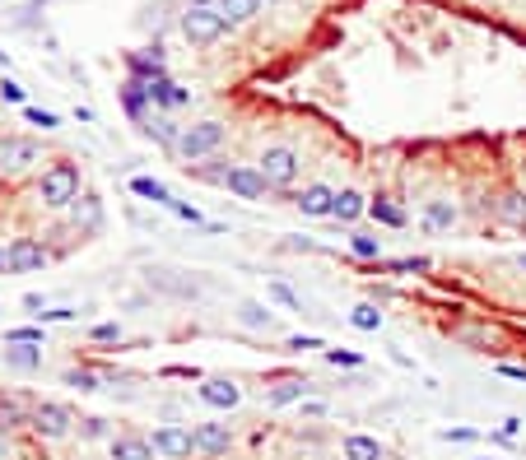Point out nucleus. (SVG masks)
Returning a JSON list of instances; mask_svg holds the SVG:
<instances>
[{"mask_svg": "<svg viewBox=\"0 0 526 460\" xmlns=\"http://www.w3.org/2000/svg\"><path fill=\"white\" fill-rule=\"evenodd\" d=\"M37 321H75V307H56V311H43V317H37Z\"/></svg>", "mask_w": 526, "mask_h": 460, "instance_id": "a18cd8bd", "label": "nucleus"}, {"mask_svg": "<svg viewBox=\"0 0 526 460\" xmlns=\"http://www.w3.org/2000/svg\"><path fill=\"white\" fill-rule=\"evenodd\" d=\"M140 84H145L150 108H158V112H173V108H187V102H191V93L177 89L168 75H154V79H140Z\"/></svg>", "mask_w": 526, "mask_h": 460, "instance_id": "4468645a", "label": "nucleus"}, {"mask_svg": "<svg viewBox=\"0 0 526 460\" xmlns=\"http://www.w3.org/2000/svg\"><path fill=\"white\" fill-rule=\"evenodd\" d=\"M345 246H350L354 261H373V265H382V238H373V233H350Z\"/></svg>", "mask_w": 526, "mask_h": 460, "instance_id": "c756f323", "label": "nucleus"}, {"mask_svg": "<svg viewBox=\"0 0 526 460\" xmlns=\"http://www.w3.org/2000/svg\"><path fill=\"white\" fill-rule=\"evenodd\" d=\"M173 214H177V219H187V223H206V214H200V209L182 205V200H177V209H173Z\"/></svg>", "mask_w": 526, "mask_h": 460, "instance_id": "c03bdc74", "label": "nucleus"}, {"mask_svg": "<svg viewBox=\"0 0 526 460\" xmlns=\"http://www.w3.org/2000/svg\"><path fill=\"white\" fill-rule=\"evenodd\" d=\"M121 108H126V117L140 121V125L150 121V98H145V84H140V79H126V84H121Z\"/></svg>", "mask_w": 526, "mask_h": 460, "instance_id": "412c9836", "label": "nucleus"}, {"mask_svg": "<svg viewBox=\"0 0 526 460\" xmlns=\"http://www.w3.org/2000/svg\"><path fill=\"white\" fill-rule=\"evenodd\" d=\"M219 14H224V24L229 28H242V24H252V19L261 14V0H214Z\"/></svg>", "mask_w": 526, "mask_h": 460, "instance_id": "5701e85b", "label": "nucleus"}, {"mask_svg": "<svg viewBox=\"0 0 526 460\" xmlns=\"http://www.w3.org/2000/svg\"><path fill=\"white\" fill-rule=\"evenodd\" d=\"M126 70H131V79H154V75H168V66H164V47L131 52V56H126Z\"/></svg>", "mask_w": 526, "mask_h": 460, "instance_id": "6ab92c4d", "label": "nucleus"}, {"mask_svg": "<svg viewBox=\"0 0 526 460\" xmlns=\"http://www.w3.org/2000/svg\"><path fill=\"white\" fill-rule=\"evenodd\" d=\"M0 363H5L10 372H43V344H10L5 353H0Z\"/></svg>", "mask_w": 526, "mask_h": 460, "instance_id": "a211bd4d", "label": "nucleus"}, {"mask_svg": "<svg viewBox=\"0 0 526 460\" xmlns=\"http://www.w3.org/2000/svg\"><path fill=\"white\" fill-rule=\"evenodd\" d=\"M266 298H271V303H279L285 311H303V298H298V293H294L285 279H271V284H266Z\"/></svg>", "mask_w": 526, "mask_h": 460, "instance_id": "72a5a7b5", "label": "nucleus"}, {"mask_svg": "<svg viewBox=\"0 0 526 460\" xmlns=\"http://www.w3.org/2000/svg\"><path fill=\"white\" fill-rule=\"evenodd\" d=\"M517 265H522V270H526V251H522V256H517Z\"/></svg>", "mask_w": 526, "mask_h": 460, "instance_id": "8fccbe9b", "label": "nucleus"}, {"mask_svg": "<svg viewBox=\"0 0 526 460\" xmlns=\"http://www.w3.org/2000/svg\"><path fill=\"white\" fill-rule=\"evenodd\" d=\"M28 414H33V405H24L19 395H0V432L24 428V424H28Z\"/></svg>", "mask_w": 526, "mask_h": 460, "instance_id": "cd10ccee", "label": "nucleus"}, {"mask_svg": "<svg viewBox=\"0 0 526 460\" xmlns=\"http://www.w3.org/2000/svg\"><path fill=\"white\" fill-rule=\"evenodd\" d=\"M457 223H461V205H457L452 196H433V200H424V209H419V228H424V233L448 238Z\"/></svg>", "mask_w": 526, "mask_h": 460, "instance_id": "9d476101", "label": "nucleus"}, {"mask_svg": "<svg viewBox=\"0 0 526 460\" xmlns=\"http://www.w3.org/2000/svg\"><path fill=\"white\" fill-rule=\"evenodd\" d=\"M33 163H43V144L37 140H24V135L0 140V167L5 173H28Z\"/></svg>", "mask_w": 526, "mask_h": 460, "instance_id": "f8f14e48", "label": "nucleus"}, {"mask_svg": "<svg viewBox=\"0 0 526 460\" xmlns=\"http://www.w3.org/2000/svg\"><path fill=\"white\" fill-rule=\"evenodd\" d=\"M154 442V456L158 460H191L196 456V442H191V428L187 424H158L150 432Z\"/></svg>", "mask_w": 526, "mask_h": 460, "instance_id": "0eeeda50", "label": "nucleus"}, {"mask_svg": "<svg viewBox=\"0 0 526 460\" xmlns=\"http://www.w3.org/2000/svg\"><path fill=\"white\" fill-rule=\"evenodd\" d=\"M145 135H154V140H158V144H164V149L173 154V149H177V135H182V125H177L173 117H150V121H145Z\"/></svg>", "mask_w": 526, "mask_h": 460, "instance_id": "7c9ffc66", "label": "nucleus"}, {"mask_svg": "<svg viewBox=\"0 0 526 460\" xmlns=\"http://www.w3.org/2000/svg\"><path fill=\"white\" fill-rule=\"evenodd\" d=\"M327 363L331 367H363V353H354V349H327Z\"/></svg>", "mask_w": 526, "mask_h": 460, "instance_id": "e433bc0d", "label": "nucleus"}, {"mask_svg": "<svg viewBox=\"0 0 526 460\" xmlns=\"http://www.w3.org/2000/svg\"><path fill=\"white\" fill-rule=\"evenodd\" d=\"M438 437H442V442H475L480 432H475V428H442Z\"/></svg>", "mask_w": 526, "mask_h": 460, "instance_id": "79ce46f5", "label": "nucleus"}, {"mask_svg": "<svg viewBox=\"0 0 526 460\" xmlns=\"http://www.w3.org/2000/svg\"><path fill=\"white\" fill-rule=\"evenodd\" d=\"M108 460H158L150 432H117L108 442Z\"/></svg>", "mask_w": 526, "mask_h": 460, "instance_id": "2eb2a0df", "label": "nucleus"}, {"mask_svg": "<svg viewBox=\"0 0 526 460\" xmlns=\"http://www.w3.org/2000/svg\"><path fill=\"white\" fill-rule=\"evenodd\" d=\"M498 376H508V382H526V367L522 363H498Z\"/></svg>", "mask_w": 526, "mask_h": 460, "instance_id": "37998d69", "label": "nucleus"}, {"mask_svg": "<svg viewBox=\"0 0 526 460\" xmlns=\"http://www.w3.org/2000/svg\"><path fill=\"white\" fill-rule=\"evenodd\" d=\"M382 321H387V317H382L377 303H359V307L350 311V326H354V330H368V335L382 330Z\"/></svg>", "mask_w": 526, "mask_h": 460, "instance_id": "2f4dec72", "label": "nucleus"}, {"mask_svg": "<svg viewBox=\"0 0 526 460\" xmlns=\"http://www.w3.org/2000/svg\"><path fill=\"white\" fill-rule=\"evenodd\" d=\"M131 191H135L140 200H150V205H158V209H168V214H173V209H177L173 191H168V186H164V182H154V177H131Z\"/></svg>", "mask_w": 526, "mask_h": 460, "instance_id": "4be33fe9", "label": "nucleus"}, {"mask_svg": "<svg viewBox=\"0 0 526 460\" xmlns=\"http://www.w3.org/2000/svg\"><path fill=\"white\" fill-rule=\"evenodd\" d=\"M256 173L271 182V191H289L303 177V154L294 144H266V149L256 154Z\"/></svg>", "mask_w": 526, "mask_h": 460, "instance_id": "20e7f679", "label": "nucleus"}, {"mask_svg": "<svg viewBox=\"0 0 526 460\" xmlns=\"http://www.w3.org/2000/svg\"><path fill=\"white\" fill-rule=\"evenodd\" d=\"M0 98H5V102H19V108H24V84H19V79H0Z\"/></svg>", "mask_w": 526, "mask_h": 460, "instance_id": "a19ab883", "label": "nucleus"}, {"mask_svg": "<svg viewBox=\"0 0 526 460\" xmlns=\"http://www.w3.org/2000/svg\"><path fill=\"white\" fill-rule=\"evenodd\" d=\"M24 117H28V125H43V131H56V125H61V117L43 112V108H24Z\"/></svg>", "mask_w": 526, "mask_h": 460, "instance_id": "ea45409f", "label": "nucleus"}, {"mask_svg": "<svg viewBox=\"0 0 526 460\" xmlns=\"http://www.w3.org/2000/svg\"><path fill=\"white\" fill-rule=\"evenodd\" d=\"M75 432H79V442H112V424L103 414H85V418H75Z\"/></svg>", "mask_w": 526, "mask_h": 460, "instance_id": "a878e982", "label": "nucleus"}, {"mask_svg": "<svg viewBox=\"0 0 526 460\" xmlns=\"http://www.w3.org/2000/svg\"><path fill=\"white\" fill-rule=\"evenodd\" d=\"M285 349L289 353H308V349H327V344H321V335H289Z\"/></svg>", "mask_w": 526, "mask_h": 460, "instance_id": "58836bf2", "label": "nucleus"}, {"mask_svg": "<svg viewBox=\"0 0 526 460\" xmlns=\"http://www.w3.org/2000/svg\"><path fill=\"white\" fill-rule=\"evenodd\" d=\"M363 214H368V196L363 191H354V186H345V191H336V205H331V219L336 223H359Z\"/></svg>", "mask_w": 526, "mask_h": 460, "instance_id": "f3484780", "label": "nucleus"}, {"mask_svg": "<svg viewBox=\"0 0 526 460\" xmlns=\"http://www.w3.org/2000/svg\"><path fill=\"white\" fill-rule=\"evenodd\" d=\"M238 321L247 326V330H271V326H275L271 307H261V303H242V307H238Z\"/></svg>", "mask_w": 526, "mask_h": 460, "instance_id": "473e14b6", "label": "nucleus"}, {"mask_svg": "<svg viewBox=\"0 0 526 460\" xmlns=\"http://www.w3.org/2000/svg\"><path fill=\"white\" fill-rule=\"evenodd\" d=\"M224 33H229V24H224L214 0H187V10H182V37H187L191 47H214Z\"/></svg>", "mask_w": 526, "mask_h": 460, "instance_id": "7ed1b4c3", "label": "nucleus"}, {"mask_svg": "<svg viewBox=\"0 0 526 460\" xmlns=\"http://www.w3.org/2000/svg\"><path fill=\"white\" fill-rule=\"evenodd\" d=\"M5 344H43V326H14L5 330Z\"/></svg>", "mask_w": 526, "mask_h": 460, "instance_id": "c9c22d12", "label": "nucleus"}, {"mask_svg": "<svg viewBox=\"0 0 526 460\" xmlns=\"http://www.w3.org/2000/svg\"><path fill=\"white\" fill-rule=\"evenodd\" d=\"M303 414H308V418H321V414H327V405H321V400H308V405H303Z\"/></svg>", "mask_w": 526, "mask_h": 460, "instance_id": "de8ad7c7", "label": "nucleus"}, {"mask_svg": "<svg viewBox=\"0 0 526 460\" xmlns=\"http://www.w3.org/2000/svg\"><path fill=\"white\" fill-rule=\"evenodd\" d=\"M0 275H10V251H5V242H0Z\"/></svg>", "mask_w": 526, "mask_h": 460, "instance_id": "09e8293b", "label": "nucleus"}, {"mask_svg": "<svg viewBox=\"0 0 526 460\" xmlns=\"http://www.w3.org/2000/svg\"><path fill=\"white\" fill-rule=\"evenodd\" d=\"M89 340H98V344H117V340H121V326H117V321H98V326L89 330Z\"/></svg>", "mask_w": 526, "mask_h": 460, "instance_id": "4c0bfd02", "label": "nucleus"}, {"mask_svg": "<svg viewBox=\"0 0 526 460\" xmlns=\"http://www.w3.org/2000/svg\"><path fill=\"white\" fill-rule=\"evenodd\" d=\"M5 251H10V275H33V270H47V261H52V251L37 242L33 233L10 238Z\"/></svg>", "mask_w": 526, "mask_h": 460, "instance_id": "6e6552de", "label": "nucleus"}, {"mask_svg": "<svg viewBox=\"0 0 526 460\" xmlns=\"http://www.w3.org/2000/svg\"><path fill=\"white\" fill-rule=\"evenodd\" d=\"M33 196H37V205H43V209L66 214V209L85 196V177H79L75 163H47L43 177H37V186H33Z\"/></svg>", "mask_w": 526, "mask_h": 460, "instance_id": "f257e3e1", "label": "nucleus"}, {"mask_svg": "<svg viewBox=\"0 0 526 460\" xmlns=\"http://www.w3.org/2000/svg\"><path fill=\"white\" fill-rule=\"evenodd\" d=\"M61 382H66L70 391H79V395L103 391V376H98V367H66V372H61Z\"/></svg>", "mask_w": 526, "mask_h": 460, "instance_id": "c85d7f7f", "label": "nucleus"}, {"mask_svg": "<svg viewBox=\"0 0 526 460\" xmlns=\"http://www.w3.org/2000/svg\"><path fill=\"white\" fill-rule=\"evenodd\" d=\"M494 214L513 228H526V191H503V200H494Z\"/></svg>", "mask_w": 526, "mask_h": 460, "instance_id": "393cba45", "label": "nucleus"}, {"mask_svg": "<svg viewBox=\"0 0 526 460\" xmlns=\"http://www.w3.org/2000/svg\"><path fill=\"white\" fill-rule=\"evenodd\" d=\"M28 428H33L37 442H66V437H75V414L61 400H33Z\"/></svg>", "mask_w": 526, "mask_h": 460, "instance_id": "39448f33", "label": "nucleus"}, {"mask_svg": "<svg viewBox=\"0 0 526 460\" xmlns=\"http://www.w3.org/2000/svg\"><path fill=\"white\" fill-rule=\"evenodd\" d=\"M66 214H70V223L79 228V233H98V228H103V200L85 191V196L66 209Z\"/></svg>", "mask_w": 526, "mask_h": 460, "instance_id": "dca6fc26", "label": "nucleus"}, {"mask_svg": "<svg viewBox=\"0 0 526 460\" xmlns=\"http://www.w3.org/2000/svg\"><path fill=\"white\" fill-rule=\"evenodd\" d=\"M24 307H28V317H43V311H47V307H43V298H37V293H28V298H24Z\"/></svg>", "mask_w": 526, "mask_h": 460, "instance_id": "49530a36", "label": "nucleus"}, {"mask_svg": "<svg viewBox=\"0 0 526 460\" xmlns=\"http://www.w3.org/2000/svg\"><path fill=\"white\" fill-rule=\"evenodd\" d=\"M303 395H308V382H303V376H289V382H279L275 391H266V405L271 409H285V405H298Z\"/></svg>", "mask_w": 526, "mask_h": 460, "instance_id": "bb28decb", "label": "nucleus"}, {"mask_svg": "<svg viewBox=\"0 0 526 460\" xmlns=\"http://www.w3.org/2000/svg\"><path fill=\"white\" fill-rule=\"evenodd\" d=\"M196 400L210 405V409H219V414H229V409H238V400H242V386L233 382V376H206V382L196 386Z\"/></svg>", "mask_w": 526, "mask_h": 460, "instance_id": "9b49d317", "label": "nucleus"}, {"mask_svg": "<svg viewBox=\"0 0 526 460\" xmlns=\"http://www.w3.org/2000/svg\"><path fill=\"white\" fill-rule=\"evenodd\" d=\"M368 214H373L382 228H406V223H410V214H406V209H401L392 196H373V200H368Z\"/></svg>", "mask_w": 526, "mask_h": 460, "instance_id": "b1692460", "label": "nucleus"}, {"mask_svg": "<svg viewBox=\"0 0 526 460\" xmlns=\"http://www.w3.org/2000/svg\"><path fill=\"white\" fill-rule=\"evenodd\" d=\"M224 140H229V125H224V121H214V117H210V121H196V125H182L173 158H177V163H187V167H196V163H206L210 154L224 149Z\"/></svg>", "mask_w": 526, "mask_h": 460, "instance_id": "f03ea898", "label": "nucleus"}, {"mask_svg": "<svg viewBox=\"0 0 526 460\" xmlns=\"http://www.w3.org/2000/svg\"><path fill=\"white\" fill-rule=\"evenodd\" d=\"M191 442H196V456L200 460H224L233 451V428L229 424H219V418H210V424H196L191 428Z\"/></svg>", "mask_w": 526, "mask_h": 460, "instance_id": "1a4fd4ad", "label": "nucleus"}, {"mask_svg": "<svg viewBox=\"0 0 526 460\" xmlns=\"http://www.w3.org/2000/svg\"><path fill=\"white\" fill-rule=\"evenodd\" d=\"M331 205H336V186L331 182H308L294 196V209L303 219H331Z\"/></svg>", "mask_w": 526, "mask_h": 460, "instance_id": "ddd939ff", "label": "nucleus"}, {"mask_svg": "<svg viewBox=\"0 0 526 460\" xmlns=\"http://www.w3.org/2000/svg\"><path fill=\"white\" fill-rule=\"evenodd\" d=\"M219 186H224L229 196H238V200H252V205H261V200H271V196H275V191H271V182L256 173V163H233Z\"/></svg>", "mask_w": 526, "mask_h": 460, "instance_id": "423d86ee", "label": "nucleus"}, {"mask_svg": "<svg viewBox=\"0 0 526 460\" xmlns=\"http://www.w3.org/2000/svg\"><path fill=\"white\" fill-rule=\"evenodd\" d=\"M382 265H387L392 275H424L433 261H429V256H401V261H382Z\"/></svg>", "mask_w": 526, "mask_h": 460, "instance_id": "f704fd0d", "label": "nucleus"}, {"mask_svg": "<svg viewBox=\"0 0 526 460\" xmlns=\"http://www.w3.org/2000/svg\"><path fill=\"white\" fill-rule=\"evenodd\" d=\"M340 456L345 460H387V447L377 442L368 432H350L345 442H340Z\"/></svg>", "mask_w": 526, "mask_h": 460, "instance_id": "aec40b11", "label": "nucleus"}]
</instances>
